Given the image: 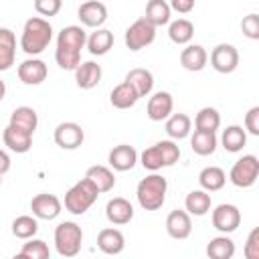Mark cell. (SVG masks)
Listing matches in <instances>:
<instances>
[{"instance_id":"12","label":"cell","mask_w":259,"mask_h":259,"mask_svg":"<svg viewBox=\"0 0 259 259\" xmlns=\"http://www.w3.org/2000/svg\"><path fill=\"white\" fill-rule=\"evenodd\" d=\"M49 75L45 61L40 59H26L18 65V79L24 85H40Z\"/></svg>"},{"instance_id":"45","label":"cell","mask_w":259,"mask_h":259,"mask_svg":"<svg viewBox=\"0 0 259 259\" xmlns=\"http://www.w3.org/2000/svg\"><path fill=\"white\" fill-rule=\"evenodd\" d=\"M170 8L178 14H188L194 8V0H170Z\"/></svg>"},{"instance_id":"3","label":"cell","mask_w":259,"mask_h":259,"mask_svg":"<svg viewBox=\"0 0 259 259\" xmlns=\"http://www.w3.org/2000/svg\"><path fill=\"white\" fill-rule=\"evenodd\" d=\"M166 190H168L166 178L160 174H150L140 180L136 188V196L144 210H158L166 200Z\"/></svg>"},{"instance_id":"14","label":"cell","mask_w":259,"mask_h":259,"mask_svg":"<svg viewBox=\"0 0 259 259\" xmlns=\"http://www.w3.org/2000/svg\"><path fill=\"white\" fill-rule=\"evenodd\" d=\"M79 14V20L85 24V26H91V28H99L105 20H107V8L103 2H97V0H89V2H83L77 10Z\"/></svg>"},{"instance_id":"30","label":"cell","mask_w":259,"mask_h":259,"mask_svg":"<svg viewBox=\"0 0 259 259\" xmlns=\"http://www.w3.org/2000/svg\"><path fill=\"white\" fill-rule=\"evenodd\" d=\"M190 127H192V121L186 113H174L166 117V134L172 140H184L190 134Z\"/></svg>"},{"instance_id":"40","label":"cell","mask_w":259,"mask_h":259,"mask_svg":"<svg viewBox=\"0 0 259 259\" xmlns=\"http://www.w3.org/2000/svg\"><path fill=\"white\" fill-rule=\"evenodd\" d=\"M156 146H158V150H160V154H162L164 166H172V164L178 162V158H180V148H178L172 140H162V142H158Z\"/></svg>"},{"instance_id":"16","label":"cell","mask_w":259,"mask_h":259,"mask_svg":"<svg viewBox=\"0 0 259 259\" xmlns=\"http://www.w3.org/2000/svg\"><path fill=\"white\" fill-rule=\"evenodd\" d=\"M109 166L117 172H127L136 166L138 162V152L134 146H127V144H119L115 146L111 152H109Z\"/></svg>"},{"instance_id":"20","label":"cell","mask_w":259,"mask_h":259,"mask_svg":"<svg viewBox=\"0 0 259 259\" xmlns=\"http://www.w3.org/2000/svg\"><path fill=\"white\" fill-rule=\"evenodd\" d=\"M75 81L81 89H93L101 81V67L93 61L79 63L75 69Z\"/></svg>"},{"instance_id":"7","label":"cell","mask_w":259,"mask_h":259,"mask_svg":"<svg viewBox=\"0 0 259 259\" xmlns=\"http://www.w3.org/2000/svg\"><path fill=\"white\" fill-rule=\"evenodd\" d=\"M156 38V26L152 22H148L144 16L138 18L136 22H132L125 30V47L130 51H140L148 45H152Z\"/></svg>"},{"instance_id":"9","label":"cell","mask_w":259,"mask_h":259,"mask_svg":"<svg viewBox=\"0 0 259 259\" xmlns=\"http://www.w3.org/2000/svg\"><path fill=\"white\" fill-rule=\"evenodd\" d=\"M210 65L219 73H233L239 65V51L233 45L221 42L210 53Z\"/></svg>"},{"instance_id":"6","label":"cell","mask_w":259,"mask_h":259,"mask_svg":"<svg viewBox=\"0 0 259 259\" xmlns=\"http://www.w3.org/2000/svg\"><path fill=\"white\" fill-rule=\"evenodd\" d=\"M257 176H259V160H257L253 154H247V156L239 158V160L233 164L231 174H229L231 182H233L235 186H239V188H249V186H253L255 180H257Z\"/></svg>"},{"instance_id":"35","label":"cell","mask_w":259,"mask_h":259,"mask_svg":"<svg viewBox=\"0 0 259 259\" xmlns=\"http://www.w3.org/2000/svg\"><path fill=\"white\" fill-rule=\"evenodd\" d=\"M168 36H170V40L176 42V45H186V42H190L192 36H194V24H192L190 20H186V18H178V20L170 22V26H168Z\"/></svg>"},{"instance_id":"15","label":"cell","mask_w":259,"mask_h":259,"mask_svg":"<svg viewBox=\"0 0 259 259\" xmlns=\"http://www.w3.org/2000/svg\"><path fill=\"white\" fill-rule=\"evenodd\" d=\"M172 107H174L172 95H170L168 91H158V93H154V95L148 99L146 111H148V117H150L152 121H162V119H166V117L172 113Z\"/></svg>"},{"instance_id":"44","label":"cell","mask_w":259,"mask_h":259,"mask_svg":"<svg viewBox=\"0 0 259 259\" xmlns=\"http://www.w3.org/2000/svg\"><path fill=\"white\" fill-rule=\"evenodd\" d=\"M245 127L251 136H259V107H251L245 115Z\"/></svg>"},{"instance_id":"34","label":"cell","mask_w":259,"mask_h":259,"mask_svg":"<svg viewBox=\"0 0 259 259\" xmlns=\"http://www.w3.org/2000/svg\"><path fill=\"white\" fill-rule=\"evenodd\" d=\"M206 255L210 259H231L235 255V243L227 235L214 237L206 245Z\"/></svg>"},{"instance_id":"38","label":"cell","mask_w":259,"mask_h":259,"mask_svg":"<svg viewBox=\"0 0 259 259\" xmlns=\"http://www.w3.org/2000/svg\"><path fill=\"white\" fill-rule=\"evenodd\" d=\"M28 243L22 245L20 249V257H26V259H49L51 251H49V245L40 239H26Z\"/></svg>"},{"instance_id":"46","label":"cell","mask_w":259,"mask_h":259,"mask_svg":"<svg viewBox=\"0 0 259 259\" xmlns=\"http://www.w3.org/2000/svg\"><path fill=\"white\" fill-rule=\"evenodd\" d=\"M8 170H10V156L4 150H0V174H6Z\"/></svg>"},{"instance_id":"24","label":"cell","mask_w":259,"mask_h":259,"mask_svg":"<svg viewBox=\"0 0 259 259\" xmlns=\"http://www.w3.org/2000/svg\"><path fill=\"white\" fill-rule=\"evenodd\" d=\"M125 81L136 89L138 97L150 95V91H152V87H154V75H152L148 69H142V67L132 69V71L125 75Z\"/></svg>"},{"instance_id":"13","label":"cell","mask_w":259,"mask_h":259,"mask_svg":"<svg viewBox=\"0 0 259 259\" xmlns=\"http://www.w3.org/2000/svg\"><path fill=\"white\" fill-rule=\"evenodd\" d=\"M2 140H4V146L8 150L16 152V154H24V152H28L32 148V134H28V132L12 125V123H8L4 127Z\"/></svg>"},{"instance_id":"21","label":"cell","mask_w":259,"mask_h":259,"mask_svg":"<svg viewBox=\"0 0 259 259\" xmlns=\"http://www.w3.org/2000/svg\"><path fill=\"white\" fill-rule=\"evenodd\" d=\"M206 61H208V55L200 45H188L180 53V65L186 71H202L206 67Z\"/></svg>"},{"instance_id":"47","label":"cell","mask_w":259,"mask_h":259,"mask_svg":"<svg viewBox=\"0 0 259 259\" xmlns=\"http://www.w3.org/2000/svg\"><path fill=\"white\" fill-rule=\"evenodd\" d=\"M4 95H6V85H4V81L0 79V101L4 99Z\"/></svg>"},{"instance_id":"23","label":"cell","mask_w":259,"mask_h":259,"mask_svg":"<svg viewBox=\"0 0 259 259\" xmlns=\"http://www.w3.org/2000/svg\"><path fill=\"white\" fill-rule=\"evenodd\" d=\"M16 38L10 28H0V71H8L14 65Z\"/></svg>"},{"instance_id":"17","label":"cell","mask_w":259,"mask_h":259,"mask_svg":"<svg viewBox=\"0 0 259 259\" xmlns=\"http://www.w3.org/2000/svg\"><path fill=\"white\" fill-rule=\"evenodd\" d=\"M166 231H168V235H170L172 239H178V241L186 239V237L190 235V231H192L190 214H188L186 210H180V208L172 210V212L166 217Z\"/></svg>"},{"instance_id":"19","label":"cell","mask_w":259,"mask_h":259,"mask_svg":"<svg viewBox=\"0 0 259 259\" xmlns=\"http://www.w3.org/2000/svg\"><path fill=\"white\" fill-rule=\"evenodd\" d=\"M97 247L105 253V255H117L123 251L125 247V239L121 235V231L117 229H101L97 235Z\"/></svg>"},{"instance_id":"39","label":"cell","mask_w":259,"mask_h":259,"mask_svg":"<svg viewBox=\"0 0 259 259\" xmlns=\"http://www.w3.org/2000/svg\"><path fill=\"white\" fill-rule=\"evenodd\" d=\"M140 160H142V166H144L146 170H152V172H156V170L164 168V160H162V154H160L158 146H152V148L144 150Z\"/></svg>"},{"instance_id":"1","label":"cell","mask_w":259,"mask_h":259,"mask_svg":"<svg viewBox=\"0 0 259 259\" xmlns=\"http://www.w3.org/2000/svg\"><path fill=\"white\" fill-rule=\"evenodd\" d=\"M87 42V34L81 26L69 24L65 26L59 36H57V51H55V61L61 69L65 71H75L77 65L81 63V49Z\"/></svg>"},{"instance_id":"32","label":"cell","mask_w":259,"mask_h":259,"mask_svg":"<svg viewBox=\"0 0 259 259\" xmlns=\"http://www.w3.org/2000/svg\"><path fill=\"white\" fill-rule=\"evenodd\" d=\"M184 206H186L188 214L202 217L210 210V194H206V190H192L186 194Z\"/></svg>"},{"instance_id":"27","label":"cell","mask_w":259,"mask_h":259,"mask_svg":"<svg viewBox=\"0 0 259 259\" xmlns=\"http://www.w3.org/2000/svg\"><path fill=\"white\" fill-rule=\"evenodd\" d=\"M170 4L166 0H148L146 4V20L152 22L154 26H164L170 22Z\"/></svg>"},{"instance_id":"11","label":"cell","mask_w":259,"mask_h":259,"mask_svg":"<svg viewBox=\"0 0 259 259\" xmlns=\"http://www.w3.org/2000/svg\"><path fill=\"white\" fill-rule=\"evenodd\" d=\"M30 210L36 219H42V221H53L59 217L61 212V200L55 196V194H49V192H40L36 194L32 200H30Z\"/></svg>"},{"instance_id":"26","label":"cell","mask_w":259,"mask_h":259,"mask_svg":"<svg viewBox=\"0 0 259 259\" xmlns=\"http://www.w3.org/2000/svg\"><path fill=\"white\" fill-rule=\"evenodd\" d=\"M198 182H200L202 190H206V192H217V190H221V188L225 186L227 174H225V170L219 168V166H206L204 170H200Z\"/></svg>"},{"instance_id":"5","label":"cell","mask_w":259,"mask_h":259,"mask_svg":"<svg viewBox=\"0 0 259 259\" xmlns=\"http://www.w3.org/2000/svg\"><path fill=\"white\" fill-rule=\"evenodd\" d=\"M83 243V231L77 223L65 221L59 223L55 229V247L61 257H75L81 251Z\"/></svg>"},{"instance_id":"33","label":"cell","mask_w":259,"mask_h":259,"mask_svg":"<svg viewBox=\"0 0 259 259\" xmlns=\"http://www.w3.org/2000/svg\"><path fill=\"white\" fill-rule=\"evenodd\" d=\"M221 144L227 152H241L243 146L247 144V134L241 125H229L227 130H223V136H221Z\"/></svg>"},{"instance_id":"37","label":"cell","mask_w":259,"mask_h":259,"mask_svg":"<svg viewBox=\"0 0 259 259\" xmlns=\"http://www.w3.org/2000/svg\"><path fill=\"white\" fill-rule=\"evenodd\" d=\"M36 231H38V223H36V219L28 217V214L16 217V219L12 221V235L18 237V239H24V241H26V239L34 237Z\"/></svg>"},{"instance_id":"10","label":"cell","mask_w":259,"mask_h":259,"mask_svg":"<svg viewBox=\"0 0 259 259\" xmlns=\"http://www.w3.org/2000/svg\"><path fill=\"white\" fill-rule=\"evenodd\" d=\"M241 225V212L235 204H219L212 210V227L221 233H233Z\"/></svg>"},{"instance_id":"2","label":"cell","mask_w":259,"mask_h":259,"mask_svg":"<svg viewBox=\"0 0 259 259\" xmlns=\"http://www.w3.org/2000/svg\"><path fill=\"white\" fill-rule=\"evenodd\" d=\"M53 38V26L49 20L40 16H32L24 22L22 36H20V49L26 55H40Z\"/></svg>"},{"instance_id":"42","label":"cell","mask_w":259,"mask_h":259,"mask_svg":"<svg viewBox=\"0 0 259 259\" xmlns=\"http://www.w3.org/2000/svg\"><path fill=\"white\" fill-rule=\"evenodd\" d=\"M63 6V0H34V10L40 16H55L59 14Z\"/></svg>"},{"instance_id":"8","label":"cell","mask_w":259,"mask_h":259,"mask_svg":"<svg viewBox=\"0 0 259 259\" xmlns=\"http://www.w3.org/2000/svg\"><path fill=\"white\" fill-rule=\"evenodd\" d=\"M85 140L83 127L75 121H63L55 127V144L63 150H77Z\"/></svg>"},{"instance_id":"29","label":"cell","mask_w":259,"mask_h":259,"mask_svg":"<svg viewBox=\"0 0 259 259\" xmlns=\"http://www.w3.org/2000/svg\"><path fill=\"white\" fill-rule=\"evenodd\" d=\"M10 123L16 125V127H20V130H24V132H28V134H34V130L38 125V115H36V111L32 107L20 105V107H16L12 111Z\"/></svg>"},{"instance_id":"28","label":"cell","mask_w":259,"mask_h":259,"mask_svg":"<svg viewBox=\"0 0 259 259\" xmlns=\"http://www.w3.org/2000/svg\"><path fill=\"white\" fill-rule=\"evenodd\" d=\"M85 45H87L91 55L101 57V55L109 53V49L113 47V32L107 28H97L95 32H91V36L87 38Z\"/></svg>"},{"instance_id":"22","label":"cell","mask_w":259,"mask_h":259,"mask_svg":"<svg viewBox=\"0 0 259 259\" xmlns=\"http://www.w3.org/2000/svg\"><path fill=\"white\" fill-rule=\"evenodd\" d=\"M85 178L97 188L99 194H101V192H109V190L115 186V176H113V172H111L109 168H105V166H91V168H87Z\"/></svg>"},{"instance_id":"43","label":"cell","mask_w":259,"mask_h":259,"mask_svg":"<svg viewBox=\"0 0 259 259\" xmlns=\"http://www.w3.org/2000/svg\"><path fill=\"white\" fill-rule=\"evenodd\" d=\"M245 257L247 259H259V229H253L245 243Z\"/></svg>"},{"instance_id":"25","label":"cell","mask_w":259,"mask_h":259,"mask_svg":"<svg viewBox=\"0 0 259 259\" xmlns=\"http://www.w3.org/2000/svg\"><path fill=\"white\" fill-rule=\"evenodd\" d=\"M138 99H140V97H138L136 89H134L127 81H121L119 85H115L113 91H111V95H109L111 105L117 107V109H130V107L136 105Z\"/></svg>"},{"instance_id":"18","label":"cell","mask_w":259,"mask_h":259,"mask_svg":"<svg viewBox=\"0 0 259 259\" xmlns=\"http://www.w3.org/2000/svg\"><path fill=\"white\" fill-rule=\"evenodd\" d=\"M105 217L111 225H127L134 219V206L130 200L117 196L105 204Z\"/></svg>"},{"instance_id":"4","label":"cell","mask_w":259,"mask_h":259,"mask_svg":"<svg viewBox=\"0 0 259 259\" xmlns=\"http://www.w3.org/2000/svg\"><path fill=\"white\" fill-rule=\"evenodd\" d=\"M97 196H99L97 188L87 178H83V180H79L77 184H73L67 190V194H65V208L69 212H73V214H85L91 208V204L97 200Z\"/></svg>"},{"instance_id":"41","label":"cell","mask_w":259,"mask_h":259,"mask_svg":"<svg viewBox=\"0 0 259 259\" xmlns=\"http://www.w3.org/2000/svg\"><path fill=\"white\" fill-rule=\"evenodd\" d=\"M241 30L247 38L251 40H257L259 38V16L257 14H247L243 20H241Z\"/></svg>"},{"instance_id":"31","label":"cell","mask_w":259,"mask_h":259,"mask_svg":"<svg viewBox=\"0 0 259 259\" xmlns=\"http://www.w3.org/2000/svg\"><path fill=\"white\" fill-rule=\"evenodd\" d=\"M190 148L198 156H210L217 150V136H214V132L194 130V134L190 138Z\"/></svg>"},{"instance_id":"36","label":"cell","mask_w":259,"mask_h":259,"mask_svg":"<svg viewBox=\"0 0 259 259\" xmlns=\"http://www.w3.org/2000/svg\"><path fill=\"white\" fill-rule=\"evenodd\" d=\"M221 125V113L214 107H202L194 117V127L200 132H217Z\"/></svg>"},{"instance_id":"48","label":"cell","mask_w":259,"mask_h":259,"mask_svg":"<svg viewBox=\"0 0 259 259\" xmlns=\"http://www.w3.org/2000/svg\"><path fill=\"white\" fill-rule=\"evenodd\" d=\"M0 184H2V174H0Z\"/></svg>"}]
</instances>
